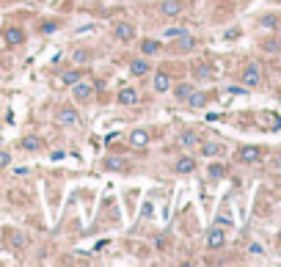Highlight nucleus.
I'll list each match as a JSON object with an SVG mask.
<instances>
[{"instance_id": "1", "label": "nucleus", "mask_w": 281, "mask_h": 267, "mask_svg": "<svg viewBox=\"0 0 281 267\" xmlns=\"http://www.w3.org/2000/svg\"><path fill=\"white\" fill-rule=\"evenodd\" d=\"M72 94H74V99H80V102H91L97 88H94L91 80H78V83L72 86Z\"/></svg>"}, {"instance_id": "2", "label": "nucleus", "mask_w": 281, "mask_h": 267, "mask_svg": "<svg viewBox=\"0 0 281 267\" xmlns=\"http://www.w3.org/2000/svg\"><path fill=\"white\" fill-rule=\"evenodd\" d=\"M240 80H243V86L257 88L259 83H262V69H259V64H248V66H245L243 74H240Z\"/></svg>"}, {"instance_id": "3", "label": "nucleus", "mask_w": 281, "mask_h": 267, "mask_svg": "<svg viewBox=\"0 0 281 267\" xmlns=\"http://www.w3.org/2000/svg\"><path fill=\"white\" fill-rule=\"evenodd\" d=\"M237 160L245 163V166H253V163L262 160V149H257V146H240L237 149Z\"/></svg>"}, {"instance_id": "4", "label": "nucleus", "mask_w": 281, "mask_h": 267, "mask_svg": "<svg viewBox=\"0 0 281 267\" xmlns=\"http://www.w3.org/2000/svg\"><path fill=\"white\" fill-rule=\"evenodd\" d=\"M113 33H116L119 42H133V39H135V25L133 22H116Z\"/></svg>"}, {"instance_id": "5", "label": "nucleus", "mask_w": 281, "mask_h": 267, "mask_svg": "<svg viewBox=\"0 0 281 267\" xmlns=\"http://www.w3.org/2000/svg\"><path fill=\"white\" fill-rule=\"evenodd\" d=\"M80 121V113L74 111V108H69V105H64L58 111V124H64V127H74Z\"/></svg>"}, {"instance_id": "6", "label": "nucleus", "mask_w": 281, "mask_h": 267, "mask_svg": "<svg viewBox=\"0 0 281 267\" xmlns=\"http://www.w3.org/2000/svg\"><path fill=\"white\" fill-rule=\"evenodd\" d=\"M3 39H6V44L17 47V44H22V42H25V31H22V28H17V25H9V28L3 31Z\"/></svg>"}, {"instance_id": "7", "label": "nucleus", "mask_w": 281, "mask_h": 267, "mask_svg": "<svg viewBox=\"0 0 281 267\" xmlns=\"http://www.w3.org/2000/svg\"><path fill=\"white\" fill-rule=\"evenodd\" d=\"M223 243H226V231L221 229V226H215V229L207 234V248L210 251H218V248H223Z\"/></svg>"}, {"instance_id": "8", "label": "nucleus", "mask_w": 281, "mask_h": 267, "mask_svg": "<svg viewBox=\"0 0 281 267\" xmlns=\"http://www.w3.org/2000/svg\"><path fill=\"white\" fill-rule=\"evenodd\" d=\"M157 11H160L163 17H180L182 14V3L180 0H163V3L157 6Z\"/></svg>"}, {"instance_id": "9", "label": "nucleus", "mask_w": 281, "mask_h": 267, "mask_svg": "<svg viewBox=\"0 0 281 267\" xmlns=\"http://www.w3.org/2000/svg\"><path fill=\"white\" fill-rule=\"evenodd\" d=\"M149 141H152V138H149L146 129H133V132H130V146H133V149H146Z\"/></svg>"}, {"instance_id": "10", "label": "nucleus", "mask_w": 281, "mask_h": 267, "mask_svg": "<svg viewBox=\"0 0 281 267\" xmlns=\"http://www.w3.org/2000/svg\"><path fill=\"white\" fill-rule=\"evenodd\" d=\"M152 72V66H149V61L146 58H135V61H130V74L133 77H141V74H149Z\"/></svg>"}, {"instance_id": "11", "label": "nucleus", "mask_w": 281, "mask_h": 267, "mask_svg": "<svg viewBox=\"0 0 281 267\" xmlns=\"http://www.w3.org/2000/svg\"><path fill=\"white\" fill-rule=\"evenodd\" d=\"M116 102H119V105H135V102H138V91H135V88H121Z\"/></svg>"}, {"instance_id": "12", "label": "nucleus", "mask_w": 281, "mask_h": 267, "mask_svg": "<svg viewBox=\"0 0 281 267\" xmlns=\"http://www.w3.org/2000/svg\"><path fill=\"white\" fill-rule=\"evenodd\" d=\"M193 168H196V160H193V157H180V160L174 163V171H176V174H190Z\"/></svg>"}, {"instance_id": "13", "label": "nucleus", "mask_w": 281, "mask_h": 267, "mask_svg": "<svg viewBox=\"0 0 281 267\" xmlns=\"http://www.w3.org/2000/svg\"><path fill=\"white\" fill-rule=\"evenodd\" d=\"M221 152H223V143H218V141L201 143V154H204V157H218Z\"/></svg>"}, {"instance_id": "14", "label": "nucleus", "mask_w": 281, "mask_h": 267, "mask_svg": "<svg viewBox=\"0 0 281 267\" xmlns=\"http://www.w3.org/2000/svg\"><path fill=\"white\" fill-rule=\"evenodd\" d=\"M168 88H171V77H168L166 72H157L155 74V91L163 94V91H168Z\"/></svg>"}, {"instance_id": "15", "label": "nucleus", "mask_w": 281, "mask_h": 267, "mask_svg": "<svg viewBox=\"0 0 281 267\" xmlns=\"http://www.w3.org/2000/svg\"><path fill=\"white\" fill-rule=\"evenodd\" d=\"M42 138H39V135H28V138H22V149L25 152H39V149H42Z\"/></svg>"}, {"instance_id": "16", "label": "nucleus", "mask_w": 281, "mask_h": 267, "mask_svg": "<svg viewBox=\"0 0 281 267\" xmlns=\"http://www.w3.org/2000/svg\"><path fill=\"white\" fill-rule=\"evenodd\" d=\"M176 50H185V52H188V50H193V47H196V39L193 36H188V33H182V36H176Z\"/></svg>"}, {"instance_id": "17", "label": "nucleus", "mask_w": 281, "mask_h": 267, "mask_svg": "<svg viewBox=\"0 0 281 267\" xmlns=\"http://www.w3.org/2000/svg\"><path fill=\"white\" fill-rule=\"evenodd\" d=\"M193 77L210 80V77H212V66H210V64H193Z\"/></svg>"}, {"instance_id": "18", "label": "nucleus", "mask_w": 281, "mask_h": 267, "mask_svg": "<svg viewBox=\"0 0 281 267\" xmlns=\"http://www.w3.org/2000/svg\"><path fill=\"white\" fill-rule=\"evenodd\" d=\"M193 94V86L190 83H180L174 88V99H182V102H188V97Z\"/></svg>"}, {"instance_id": "19", "label": "nucleus", "mask_w": 281, "mask_h": 267, "mask_svg": "<svg viewBox=\"0 0 281 267\" xmlns=\"http://www.w3.org/2000/svg\"><path fill=\"white\" fill-rule=\"evenodd\" d=\"M141 52H143V56H155V52H160V42H155V39H143V42H141Z\"/></svg>"}, {"instance_id": "20", "label": "nucleus", "mask_w": 281, "mask_h": 267, "mask_svg": "<svg viewBox=\"0 0 281 267\" xmlns=\"http://www.w3.org/2000/svg\"><path fill=\"white\" fill-rule=\"evenodd\" d=\"M124 166H127V163L121 160V157H105V168L108 171H121Z\"/></svg>"}, {"instance_id": "21", "label": "nucleus", "mask_w": 281, "mask_h": 267, "mask_svg": "<svg viewBox=\"0 0 281 267\" xmlns=\"http://www.w3.org/2000/svg\"><path fill=\"white\" fill-rule=\"evenodd\" d=\"M80 77H83V74H80L78 69H69V72H64V74H61V80H64V86H74V83H78Z\"/></svg>"}, {"instance_id": "22", "label": "nucleus", "mask_w": 281, "mask_h": 267, "mask_svg": "<svg viewBox=\"0 0 281 267\" xmlns=\"http://www.w3.org/2000/svg\"><path fill=\"white\" fill-rule=\"evenodd\" d=\"M180 143H182V146H196V143H198V135L190 132V129H185V132L180 135Z\"/></svg>"}, {"instance_id": "23", "label": "nucleus", "mask_w": 281, "mask_h": 267, "mask_svg": "<svg viewBox=\"0 0 281 267\" xmlns=\"http://www.w3.org/2000/svg\"><path fill=\"white\" fill-rule=\"evenodd\" d=\"M188 102H190L193 108H204V105H207V94H198V91H193V94L188 97Z\"/></svg>"}, {"instance_id": "24", "label": "nucleus", "mask_w": 281, "mask_h": 267, "mask_svg": "<svg viewBox=\"0 0 281 267\" xmlns=\"http://www.w3.org/2000/svg\"><path fill=\"white\" fill-rule=\"evenodd\" d=\"M223 174H226V168L221 166V163H215V166H210V176H212V179H221Z\"/></svg>"}, {"instance_id": "25", "label": "nucleus", "mask_w": 281, "mask_h": 267, "mask_svg": "<svg viewBox=\"0 0 281 267\" xmlns=\"http://www.w3.org/2000/svg\"><path fill=\"white\" fill-rule=\"evenodd\" d=\"M11 245H14V248H25V245H28V237L25 234H11Z\"/></svg>"}, {"instance_id": "26", "label": "nucleus", "mask_w": 281, "mask_h": 267, "mask_svg": "<svg viewBox=\"0 0 281 267\" xmlns=\"http://www.w3.org/2000/svg\"><path fill=\"white\" fill-rule=\"evenodd\" d=\"M218 226H232V215H229V212H221V215H218Z\"/></svg>"}, {"instance_id": "27", "label": "nucleus", "mask_w": 281, "mask_h": 267, "mask_svg": "<svg viewBox=\"0 0 281 267\" xmlns=\"http://www.w3.org/2000/svg\"><path fill=\"white\" fill-rule=\"evenodd\" d=\"M11 163V154L9 152H0V168H6Z\"/></svg>"}, {"instance_id": "28", "label": "nucleus", "mask_w": 281, "mask_h": 267, "mask_svg": "<svg viewBox=\"0 0 281 267\" xmlns=\"http://www.w3.org/2000/svg\"><path fill=\"white\" fill-rule=\"evenodd\" d=\"M182 33H185L182 28H168V31H166V36H168V39H176V36H182Z\"/></svg>"}, {"instance_id": "29", "label": "nucleus", "mask_w": 281, "mask_h": 267, "mask_svg": "<svg viewBox=\"0 0 281 267\" xmlns=\"http://www.w3.org/2000/svg\"><path fill=\"white\" fill-rule=\"evenodd\" d=\"M74 58H78L80 64H83V61H88V58H91V56H88V50H78V52H74Z\"/></svg>"}, {"instance_id": "30", "label": "nucleus", "mask_w": 281, "mask_h": 267, "mask_svg": "<svg viewBox=\"0 0 281 267\" xmlns=\"http://www.w3.org/2000/svg\"><path fill=\"white\" fill-rule=\"evenodd\" d=\"M262 25H265V28H276V17H265Z\"/></svg>"}, {"instance_id": "31", "label": "nucleus", "mask_w": 281, "mask_h": 267, "mask_svg": "<svg viewBox=\"0 0 281 267\" xmlns=\"http://www.w3.org/2000/svg\"><path fill=\"white\" fill-rule=\"evenodd\" d=\"M42 31H44V33H53V31H56V22H44Z\"/></svg>"}, {"instance_id": "32", "label": "nucleus", "mask_w": 281, "mask_h": 267, "mask_svg": "<svg viewBox=\"0 0 281 267\" xmlns=\"http://www.w3.org/2000/svg\"><path fill=\"white\" fill-rule=\"evenodd\" d=\"M248 251H251V253H262V245H259V243H253Z\"/></svg>"}, {"instance_id": "33", "label": "nucleus", "mask_w": 281, "mask_h": 267, "mask_svg": "<svg viewBox=\"0 0 281 267\" xmlns=\"http://www.w3.org/2000/svg\"><path fill=\"white\" fill-rule=\"evenodd\" d=\"M273 166H276V168H278V171H281V152H278V154H276V160H273Z\"/></svg>"}, {"instance_id": "34", "label": "nucleus", "mask_w": 281, "mask_h": 267, "mask_svg": "<svg viewBox=\"0 0 281 267\" xmlns=\"http://www.w3.org/2000/svg\"><path fill=\"white\" fill-rule=\"evenodd\" d=\"M278 239H281V234H278Z\"/></svg>"}, {"instance_id": "35", "label": "nucleus", "mask_w": 281, "mask_h": 267, "mask_svg": "<svg viewBox=\"0 0 281 267\" xmlns=\"http://www.w3.org/2000/svg\"><path fill=\"white\" fill-rule=\"evenodd\" d=\"M0 66H3V64H0Z\"/></svg>"}]
</instances>
